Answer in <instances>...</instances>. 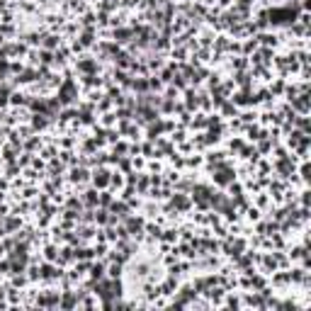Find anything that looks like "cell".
<instances>
[{
    "mask_svg": "<svg viewBox=\"0 0 311 311\" xmlns=\"http://www.w3.org/2000/svg\"><path fill=\"white\" fill-rule=\"evenodd\" d=\"M58 309H78L76 287H73V290H61V302H58Z\"/></svg>",
    "mask_w": 311,
    "mask_h": 311,
    "instance_id": "6da1fadb",
    "label": "cell"
},
{
    "mask_svg": "<svg viewBox=\"0 0 311 311\" xmlns=\"http://www.w3.org/2000/svg\"><path fill=\"white\" fill-rule=\"evenodd\" d=\"M243 144H246V139H243V136H233V139H229V141H226V154H229V156L238 154Z\"/></svg>",
    "mask_w": 311,
    "mask_h": 311,
    "instance_id": "7a4b0ae2",
    "label": "cell"
}]
</instances>
